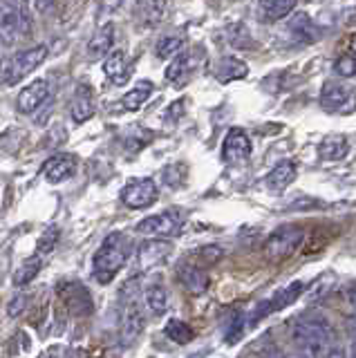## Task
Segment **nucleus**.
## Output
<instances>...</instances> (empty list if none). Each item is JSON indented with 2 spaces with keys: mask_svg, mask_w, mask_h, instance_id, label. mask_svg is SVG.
Segmentation results:
<instances>
[{
  "mask_svg": "<svg viewBox=\"0 0 356 358\" xmlns=\"http://www.w3.org/2000/svg\"><path fill=\"white\" fill-rule=\"evenodd\" d=\"M128 255H130V240L124 233H110L104 240V244L99 246V251L94 253L92 260L94 278L101 285H108L119 273V268L126 264Z\"/></svg>",
  "mask_w": 356,
  "mask_h": 358,
  "instance_id": "f257e3e1",
  "label": "nucleus"
},
{
  "mask_svg": "<svg viewBox=\"0 0 356 358\" xmlns=\"http://www.w3.org/2000/svg\"><path fill=\"white\" fill-rule=\"evenodd\" d=\"M135 287L137 280H132L121 289V343L126 347H130L139 338L143 324H146V316H143V309L137 300Z\"/></svg>",
  "mask_w": 356,
  "mask_h": 358,
  "instance_id": "f03ea898",
  "label": "nucleus"
},
{
  "mask_svg": "<svg viewBox=\"0 0 356 358\" xmlns=\"http://www.w3.org/2000/svg\"><path fill=\"white\" fill-rule=\"evenodd\" d=\"M305 240V231L298 227V224H283L280 229H276L264 242V255L266 260L271 262H280L292 257L300 244Z\"/></svg>",
  "mask_w": 356,
  "mask_h": 358,
  "instance_id": "7ed1b4c3",
  "label": "nucleus"
},
{
  "mask_svg": "<svg viewBox=\"0 0 356 358\" xmlns=\"http://www.w3.org/2000/svg\"><path fill=\"white\" fill-rule=\"evenodd\" d=\"M48 59V48L45 45H36V48H29L25 52H18L12 61H9L7 70H5V83L7 85H16L23 81L25 76L41 67Z\"/></svg>",
  "mask_w": 356,
  "mask_h": 358,
  "instance_id": "20e7f679",
  "label": "nucleus"
},
{
  "mask_svg": "<svg viewBox=\"0 0 356 358\" xmlns=\"http://www.w3.org/2000/svg\"><path fill=\"white\" fill-rule=\"evenodd\" d=\"M332 336V322L322 313H303L294 324V341H314L329 347Z\"/></svg>",
  "mask_w": 356,
  "mask_h": 358,
  "instance_id": "39448f33",
  "label": "nucleus"
},
{
  "mask_svg": "<svg viewBox=\"0 0 356 358\" xmlns=\"http://www.w3.org/2000/svg\"><path fill=\"white\" fill-rule=\"evenodd\" d=\"M157 184L152 182L150 177H135L130 179V182L121 188V201H124L126 206L130 208H148L150 204H155L157 201Z\"/></svg>",
  "mask_w": 356,
  "mask_h": 358,
  "instance_id": "423d86ee",
  "label": "nucleus"
},
{
  "mask_svg": "<svg viewBox=\"0 0 356 358\" xmlns=\"http://www.w3.org/2000/svg\"><path fill=\"white\" fill-rule=\"evenodd\" d=\"M253 152L251 137L242 128H231L222 143V159L229 166H242L244 162H249V157Z\"/></svg>",
  "mask_w": 356,
  "mask_h": 358,
  "instance_id": "0eeeda50",
  "label": "nucleus"
},
{
  "mask_svg": "<svg viewBox=\"0 0 356 358\" xmlns=\"http://www.w3.org/2000/svg\"><path fill=\"white\" fill-rule=\"evenodd\" d=\"M180 227V220L173 210H164V213H157V215H150L146 220H141L137 224V231L141 235H148L152 240H159V238H169L173 235Z\"/></svg>",
  "mask_w": 356,
  "mask_h": 358,
  "instance_id": "6e6552de",
  "label": "nucleus"
},
{
  "mask_svg": "<svg viewBox=\"0 0 356 358\" xmlns=\"http://www.w3.org/2000/svg\"><path fill=\"white\" fill-rule=\"evenodd\" d=\"M61 298H63L65 309H70L74 316H90L94 309L90 291H87L83 285H76V282L65 285L61 289Z\"/></svg>",
  "mask_w": 356,
  "mask_h": 358,
  "instance_id": "1a4fd4ad",
  "label": "nucleus"
},
{
  "mask_svg": "<svg viewBox=\"0 0 356 358\" xmlns=\"http://www.w3.org/2000/svg\"><path fill=\"white\" fill-rule=\"evenodd\" d=\"M76 157L70 152H59L50 157V159L43 164V175L50 184H61L65 179H70L76 173Z\"/></svg>",
  "mask_w": 356,
  "mask_h": 358,
  "instance_id": "9d476101",
  "label": "nucleus"
},
{
  "mask_svg": "<svg viewBox=\"0 0 356 358\" xmlns=\"http://www.w3.org/2000/svg\"><path fill=\"white\" fill-rule=\"evenodd\" d=\"M303 291H305V285L303 282H292L287 289H283V291H278V294L273 296V298H269L264 302V305H260L258 307V311L253 313V322L255 320H260V318H264V316H269V313H273V311H280V309H285V307H289V305H294V302L303 296Z\"/></svg>",
  "mask_w": 356,
  "mask_h": 358,
  "instance_id": "9b49d317",
  "label": "nucleus"
},
{
  "mask_svg": "<svg viewBox=\"0 0 356 358\" xmlns=\"http://www.w3.org/2000/svg\"><path fill=\"white\" fill-rule=\"evenodd\" d=\"M48 96H50V83L45 78H36V81H31L27 87H23V92L18 94V110L23 112V115H31V112H36L45 103Z\"/></svg>",
  "mask_w": 356,
  "mask_h": 358,
  "instance_id": "f8f14e48",
  "label": "nucleus"
},
{
  "mask_svg": "<svg viewBox=\"0 0 356 358\" xmlns=\"http://www.w3.org/2000/svg\"><path fill=\"white\" fill-rule=\"evenodd\" d=\"M173 246L166 240H148L139 246V268L141 271H148V268L162 264L166 257H169Z\"/></svg>",
  "mask_w": 356,
  "mask_h": 358,
  "instance_id": "ddd939ff",
  "label": "nucleus"
},
{
  "mask_svg": "<svg viewBox=\"0 0 356 358\" xmlns=\"http://www.w3.org/2000/svg\"><path fill=\"white\" fill-rule=\"evenodd\" d=\"M296 173H298L296 162L285 159L280 164H276L271 171L266 173L264 184H266V188H269V190H273V193H283L285 188H289V184H294Z\"/></svg>",
  "mask_w": 356,
  "mask_h": 358,
  "instance_id": "4468645a",
  "label": "nucleus"
},
{
  "mask_svg": "<svg viewBox=\"0 0 356 358\" xmlns=\"http://www.w3.org/2000/svg\"><path fill=\"white\" fill-rule=\"evenodd\" d=\"M166 11V0H137L135 3V20L141 27H157Z\"/></svg>",
  "mask_w": 356,
  "mask_h": 358,
  "instance_id": "2eb2a0df",
  "label": "nucleus"
},
{
  "mask_svg": "<svg viewBox=\"0 0 356 358\" xmlns=\"http://www.w3.org/2000/svg\"><path fill=\"white\" fill-rule=\"evenodd\" d=\"M352 99V90L343 83H334L327 81L322 85V92H320V106L329 110V112H336L341 108L348 106V101Z\"/></svg>",
  "mask_w": 356,
  "mask_h": 358,
  "instance_id": "dca6fc26",
  "label": "nucleus"
},
{
  "mask_svg": "<svg viewBox=\"0 0 356 358\" xmlns=\"http://www.w3.org/2000/svg\"><path fill=\"white\" fill-rule=\"evenodd\" d=\"M113 45H115V25L113 22H106V25L90 38V43H87V59H92V61L104 59V56L113 50Z\"/></svg>",
  "mask_w": 356,
  "mask_h": 358,
  "instance_id": "f3484780",
  "label": "nucleus"
},
{
  "mask_svg": "<svg viewBox=\"0 0 356 358\" xmlns=\"http://www.w3.org/2000/svg\"><path fill=\"white\" fill-rule=\"evenodd\" d=\"M70 115L74 123H85L87 119L94 117V101H92V92L87 85H81L74 92V101L70 106Z\"/></svg>",
  "mask_w": 356,
  "mask_h": 358,
  "instance_id": "a211bd4d",
  "label": "nucleus"
},
{
  "mask_svg": "<svg viewBox=\"0 0 356 358\" xmlns=\"http://www.w3.org/2000/svg\"><path fill=\"white\" fill-rule=\"evenodd\" d=\"M104 72L115 85H124L128 81V76H130L128 63H126V52L124 50H115L113 54H108L106 61H104Z\"/></svg>",
  "mask_w": 356,
  "mask_h": 358,
  "instance_id": "6ab92c4d",
  "label": "nucleus"
},
{
  "mask_svg": "<svg viewBox=\"0 0 356 358\" xmlns=\"http://www.w3.org/2000/svg\"><path fill=\"white\" fill-rule=\"evenodd\" d=\"M348 152H350V143L343 134H329V137H325L318 145L320 159H325V162H341L343 157H348Z\"/></svg>",
  "mask_w": 356,
  "mask_h": 358,
  "instance_id": "aec40b11",
  "label": "nucleus"
},
{
  "mask_svg": "<svg viewBox=\"0 0 356 358\" xmlns=\"http://www.w3.org/2000/svg\"><path fill=\"white\" fill-rule=\"evenodd\" d=\"M20 34H23V29H20L18 11L0 9V45H14Z\"/></svg>",
  "mask_w": 356,
  "mask_h": 358,
  "instance_id": "412c9836",
  "label": "nucleus"
},
{
  "mask_svg": "<svg viewBox=\"0 0 356 358\" xmlns=\"http://www.w3.org/2000/svg\"><path fill=\"white\" fill-rule=\"evenodd\" d=\"M193 72V56L191 54H177L175 59L171 61V65L166 67V81L182 85L188 81V76Z\"/></svg>",
  "mask_w": 356,
  "mask_h": 358,
  "instance_id": "4be33fe9",
  "label": "nucleus"
},
{
  "mask_svg": "<svg viewBox=\"0 0 356 358\" xmlns=\"http://www.w3.org/2000/svg\"><path fill=\"white\" fill-rule=\"evenodd\" d=\"M150 94H152V83L150 81H139L135 87L128 90V92L121 96L119 108L126 110V112H137L150 99Z\"/></svg>",
  "mask_w": 356,
  "mask_h": 358,
  "instance_id": "5701e85b",
  "label": "nucleus"
},
{
  "mask_svg": "<svg viewBox=\"0 0 356 358\" xmlns=\"http://www.w3.org/2000/svg\"><path fill=\"white\" fill-rule=\"evenodd\" d=\"M296 7V0H260V18L264 22H276L289 16Z\"/></svg>",
  "mask_w": 356,
  "mask_h": 358,
  "instance_id": "b1692460",
  "label": "nucleus"
},
{
  "mask_svg": "<svg viewBox=\"0 0 356 358\" xmlns=\"http://www.w3.org/2000/svg\"><path fill=\"white\" fill-rule=\"evenodd\" d=\"M180 280L191 294H204L208 287V275L197 264H186L180 268Z\"/></svg>",
  "mask_w": 356,
  "mask_h": 358,
  "instance_id": "393cba45",
  "label": "nucleus"
},
{
  "mask_svg": "<svg viewBox=\"0 0 356 358\" xmlns=\"http://www.w3.org/2000/svg\"><path fill=\"white\" fill-rule=\"evenodd\" d=\"M289 29L294 31V36L298 41H303V43H314L320 38V31L318 27L311 22V18L307 14H303V11H298V14L289 20Z\"/></svg>",
  "mask_w": 356,
  "mask_h": 358,
  "instance_id": "a878e982",
  "label": "nucleus"
},
{
  "mask_svg": "<svg viewBox=\"0 0 356 358\" xmlns=\"http://www.w3.org/2000/svg\"><path fill=\"white\" fill-rule=\"evenodd\" d=\"M247 74H249L247 63H242L240 59H233V56L222 59L218 63V67H215V76H218V81H222V83L236 81V78H244Z\"/></svg>",
  "mask_w": 356,
  "mask_h": 358,
  "instance_id": "bb28decb",
  "label": "nucleus"
},
{
  "mask_svg": "<svg viewBox=\"0 0 356 358\" xmlns=\"http://www.w3.org/2000/svg\"><path fill=\"white\" fill-rule=\"evenodd\" d=\"M143 300H146V307L152 316H164L166 307H169V294H166V287L159 282H152L143 291Z\"/></svg>",
  "mask_w": 356,
  "mask_h": 358,
  "instance_id": "cd10ccee",
  "label": "nucleus"
},
{
  "mask_svg": "<svg viewBox=\"0 0 356 358\" xmlns=\"http://www.w3.org/2000/svg\"><path fill=\"white\" fill-rule=\"evenodd\" d=\"M41 266H43V257L41 255H31V257H27V260L20 264L18 268H16V273H14V285H27V282H31L38 273H41Z\"/></svg>",
  "mask_w": 356,
  "mask_h": 358,
  "instance_id": "c85d7f7f",
  "label": "nucleus"
},
{
  "mask_svg": "<svg viewBox=\"0 0 356 358\" xmlns=\"http://www.w3.org/2000/svg\"><path fill=\"white\" fill-rule=\"evenodd\" d=\"M164 331H166V336H169V338L175 345H186V343L193 341V329L188 327L184 320H177V318L169 320V322H166V329Z\"/></svg>",
  "mask_w": 356,
  "mask_h": 358,
  "instance_id": "c756f323",
  "label": "nucleus"
},
{
  "mask_svg": "<svg viewBox=\"0 0 356 358\" xmlns=\"http://www.w3.org/2000/svg\"><path fill=\"white\" fill-rule=\"evenodd\" d=\"M182 48H184V41L182 38H177V36H164V38H159L155 52H157L159 59H171V56L180 54Z\"/></svg>",
  "mask_w": 356,
  "mask_h": 358,
  "instance_id": "7c9ffc66",
  "label": "nucleus"
},
{
  "mask_svg": "<svg viewBox=\"0 0 356 358\" xmlns=\"http://www.w3.org/2000/svg\"><path fill=\"white\" fill-rule=\"evenodd\" d=\"M59 235H61V231L57 227H50L45 233H43L38 240V246H36V255H41V257L50 255L54 251V246L59 244Z\"/></svg>",
  "mask_w": 356,
  "mask_h": 358,
  "instance_id": "2f4dec72",
  "label": "nucleus"
},
{
  "mask_svg": "<svg viewBox=\"0 0 356 358\" xmlns=\"http://www.w3.org/2000/svg\"><path fill=\"white\" fill-rule=\"evenodd\" d=\"M222 255H225V251H222L220 246H204V249L197 251V266L199 268L213 266L222 260Z\"/></svg>",
  "mask_w": 356,
  "mask_h": 358,
  "instance_id": "473e14b6",
  "label": "nucleus"
},
{
  "mask_svg": "<svg viewBox=\"0 0 356 358\" xmlns=\"http://www.w3.org/2000/svg\"><path fill=\"white\" fill-rule=\"evenodd\" d=\"M334 70H336V74L343 76V78H352V76H356V59H354V56H350V54H345V56H341V59L336 61Z\"/></svg>",
  "mask_w": 356,
  "mask_h": 358,
  "instance_id": "72a5a7b5",
  "label": "nucleus"
},
{
  "mask_svg": "<svg viewBox=\"0 0 356 358\" xmlns=\"http://www.w3.org/2000/svg\"><path fill=\"white\" fill-rule=\"evenodd\" d=\"M186 171L182 168V164H175V166H169L164 171V179H166V184L169 186H180L182 184V179H184Z\"/></svg>",
  "mask_w": 356,
  "mask_h": 358,
  "instance_id": "f704fd0d",
  "label": "nucleus"
},
{
  "mask_svg": "<svg viewBox=\"0 0 356 358\" xmlns=\"http://www.w3.org/2000/svg\"><path fill=\"white\" fill-rule=\"evenodd\" d=\"M25 307H27V296H23V294H18L12 302H9V307H7V313L12 318H16V316H20V313L25 311Z\"/></svg>",
  "mask_w": 356,
  "mask_h": 358,
  "instance_id": "c9c22d12",
  "label": "nucleus"
},
{
  "mask_svg": "<svg viewBox=\"0 0 356 358\" xmlns=\"http://www.w3.org/2000/svg\"><path fill=\"white\" fill-rule=\"evenodd\" d=\"M325 358H350V356H348V350H345L341 343H334V345L327 347Z\"/></svg>",
  "mask_w": 356,
  "mask_h": 358,
  "instance_id": "e433bc0d",
  "label": "nucleus"
},
{
  "mask_svg": "<svg viewBox=\"0 0 356 358\" xmlns=\"http://www.w3.org/2000/svg\"><path fill=\"white\" fill-rule=\"evenodd\" d=\"M348 334H350V352L356 358V318H348Z\"/></svg>",
  "mask_w": 356,
  "mask_h": 358,
  "instance_id": "4c0bfd02",
  "label": "nucleus"
},
{
  "mask_svg": "<svg viewBox=\"0 0 356 358\" xmlns=\"http://www.w3.org/2000/svg\"><path fill=\"white\" fill-rule=\"evenodd\" d=\"M52 7H54V0H36V9L41 11V14H43V11L52 9Z\"/></svg>",
  "mask_w": 356,
  "mask_h": 358,
  "instance_id": "58836bf2",
  "label": "nucleus"
},
{
  "mask_svg": "<svg viewBox=\"0 0 356 358\" xmlns=\"http://www.w3.org/2000/svg\"><path fill=\"white\" fill-rule=\"evenodd\" d=\"M350 45H352V52H356V34H352V38H350Z\"/></svg>",
  "mask_w": 356,
  "mask_h": 358,
  "instance_id": "ea45409f",
  "label": "nucleus"
},
{
  "mask_svg": "<svg viewBox=\"0 0 356 358\" xmlns=\"http://www.w3.org/2000/svg\"><path fill=\"white\" fill-rule=\"evenodd\" d=\"M287 358H300V356H287Z\"/></svg>",
  "mask_w": 356,
  "mask_h": 358,
  "instance_id": "a19ab883",
  "label": "nucleus"
}]
</instances>
